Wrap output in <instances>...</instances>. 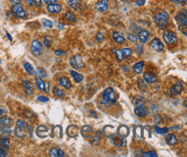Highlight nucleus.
<instances>
[{"label": "nucleus", "instance_id": "42", "mask_svg": "<svg viewBox=\"0 0 187 157\" xmlns=\"http://www.w3.org/2000/svg\"><path fill=\"white\" fill-rule=\"evenodd\" d=\"M42 22H43V26L46 28H53V22L49 20H47V19H42Z\"/></svg>", "mask_w": 187, "mask_h": 157}, {"label": "nucleus", "instance_id": "49", "mask_svg": "<svg viewBox=\"0 0 187 157\" xmlns=\"http://www.w3.org/2000/svg\"><path fill=\"white\" fill-rule=\"evenodd\" d=\"M55 54H56L57 56L65 55V54H66V51H63V50H56L55 51Z\"/></svg>", "mask_w": 187, "mask_h": 157}, {"label": "nucleus", "instance_id": "7", "mask_svg": "<svg viewBox=\"0 0 187 157\" xmlns=\"http://www.w3.org/2000/svg\"><path fill=\"white\" fill-rule=\"evenodd\" d=\"M41 52H42V46L41 42L37 40H33L31 44V52L33 53V55H35V57L40 56L41 54Z\"/></svg>", "mask_w": 187, "mask_h": 157}, {"label": "nucleus", "instance_id": "32", "mask_svg": "<svg viewBox=\"0 0 187 157\" xmlns=\"http://www.w3.org/2000/svg\"><path fill=\"white\" fill-rule=\"evenodd\" d=\"M53 91H54V94L59 96V97H65L66 96V93H65L64 91H62L61 89H60L57 87H54Z\"/></svg>", "mask_w": 187, "mask_h": 157}, {"label": "nucleus", "instance_id": "39", "mask_svg": "<svg viewBox=\"0 0 187 157\" xmlns=\"http://www.w3.org/2000/svg\"><path fill=\"white\" fill-rule=\"evenodd\" d=\"M15 134H16V136L18 137V138H24V137H25V132L21 131V130H19V129L17 128V127H16V129H15Z\"/></svg>", "mask_w": 187, "mask_h": 157}, {"label": "nucleus", "instance_id": "17", "mask_svg": "<svg viewBox=\"0 0 187 157\" xmlns=\"http://www.w3.org/2000/svg\"><path fill=\"white\" fill-rule=\"evenodd\" d=\"M49 155L53 157H64L65 153L59 148H53L49 151Z\"/></svg>", "mask_w": 187, "mask_h": 157}, {"label": "nucleus", "instance_id": "3", "mask_svg": "<svg viewBox=\"0 0 187 157\" xmlns=\"http://www.w3.org/2000/svg\"><path fill=\"white\" fill-rule=\"evenodd\" d=\"M136 107L135 108V113L136 116L140 117V118H145L148 115V109L145 107V105L142 103L141 100L136 101Z\"/></svg>", "mask_w": 187, "mask_h": 157}, {"label": "nucleus", "instance_id": "56", "mask_svg": "<svg viewBox=\"0 0 187 157\" xmlns=\"http://www.w3.org/2000/svg\"><path fill=\"white\" fill-rule=\"evenodd\" d=\"M11 3L13 4H21V0H10Z\"/></svg>", "mask_w": 187, "mask_h": 157}, {"label": "nucleus", "instance_id": "35", "mask_svg": "<svg viewBox=\"0 0 187 157\" xmlns=\"http://www.w3.org/2000/svg\"><path fill=\"white\" fill-rule=\"evenodd\" d=\"M66 18L67 19L68 21H70V22H76V21H77L75 16L72 13L69 12V11H67V12L66 13Z\"/></svg>", "mask_w": 187, "mask_h": 157}, {"label": "nucleus", "instance_id": "60", "mask_svg": "<svg viewBox=\"0 0 187 157\" xmlns=\"http://www.w3.org/2000/svg\"><path fill=\"white\" fill-rule=\"evenodd\" d=\"M184 106H185V107H186V101H185V102H184Z\"/></svg>", "mask_w": 187, "mask_h": 157}, {"label": "nucleus", "instance_id": "22", "mask_svg": "<svg viewBox=\"0 0 187 157\" xmlns=\"http://www.w3.org/2000/svg\"><path fill=\"white\" fill-rule=\"evenodd\" d=\"M166 141H167V144L173 146V145L176 144L178 140H177V138H176L175 135H173V134H168L167 136L166 137Z\"/></svg>", "mask_w": 187, "mask_h": 157}, {"label": "nucleus", "instance_id": "15", "mask_svg": "<svg viewBox=\"0 0 187 157\" xmlns=\"http://www.w3.org/2000/svg\"><path fill=\"white\" fill-rule=\"evenodd\" d=\"M149 32L147 30H141L139 34H138V40L142 42L145 43L149 40Z\"/></svg>", "mask_w": 187, "mask_h": 157}, {"label": "nucleus", "instance_id": "50", "mask_svg": "<svg viewBox=\"0 0 187 157\" xmlns=\"http://www.w3.org/2000/svg\"><path fill=\"white\" fill-rule=\"evenodd\" d=\"M34 5L36 7H41V0H34Z\"/></svg>", "mask_w": 187, "mask_h": 157}, {"label": "nucleus", "instance_id": "10", "mask_svg": "<svg viewBox=\"0 0 187 157\" xmlns=\"http://www.w3.org/2000/svg\"><path fill=\"white\" fill-rule=\"evenodd\" d=\"M150 45L153 47V49L157 51V52H161V51L164 50V45L158 38L153 39L152 41L150 42Z\"/></svg>", "mask_w": 187, "mask_h": 157}, {"label": "nucleus", "instance_id": "20", "mask_svg": "<svg viewBox=\"0 0 187 157\" xmlns=\"http://www.w3.org/2000/svg\"><path fill=\"white\" fill-rule=\"evenodd\" d=\"M68 5L73 10H78L81 6V1L80 0H67Z\"/></svg>", "mask_w": 187, "mask_h": 157}, {"label": "nucleus", "instance_id": "9", "mask_svg": "<svg viewBox=\"0 0 187 157\" xmlns=\"http://www.w3.org/2000/svg\"><path fill=\"white\" fill-rule=\"evenodd\" d=\"M95 8L99 12H105L109 8V1L108 0H100L96 4Z\"/></svg>", "mask_w": 187, "mask_h": 157}, {"label": "nucleus", "instance_id": "61", "mask_svg": "<svg viewBox=\"0 0 187 157\" xmlns=\"http://www.w3.org/2000/svg\"><path fill=\"white\" fill-rule=\"evenodd\" d=\"M2 114H3V111H2V110L0 109V115H2Z\"/></svg>", "mask_w": 187, "mask_h": 157}, {"label": "nucleus", "instance_id": "37", "mask_svg": "<svg viewBox=\"0 0 187 157\" xmlns=\"http://www.w3.org/2000/svg\"><path fill=\"white\" fill-rule=\"evenodd\" d=\"M122 51H123V56H124V58H129V57H131V55H132V50L130 48H124Z\"/></svg>", "mask_w": 187, "mask_h": 157}, {"label": "nucleus", "instance_id": "40", "mask_svg": "<svg viewBox=\"0 0 187 157\" xmlns=\"http://www.w3.org/2000/svg\"><path fill=\"white\" fill-rule=\"evenodd\" d=\"M138 85H139V88H141L142 90H145L147 86H146V83L144 82V80L142 78H139L138 79Z\"/></svg>", "mask_w": 187, "mask_h": 157}, {"label": "nucleus", "instance_id": "33", "mask_svg": "<svg viewBox=\"0 0 187 157\" xmlns=\"http://www.w3.org/2000/svg\"><path fill=\"white\" fill-rule=\"evenodd\" d=\"M36 132H37L38 136L41 137V134H45V133L48 132V128L44 126H39L38 128H37V130H36Z\"/></svg>", "mask_w": 187, "mask_h": 157}, {"label": "nucleus", "instance_id": "52", "mask_svg": "<svg viewBox=\"0 0 187 157\" xmlns=\"http://www.w3.org/2000/svg\"><path fill=\"white\" fill-rule=\"evenodd\" d=\"M186 26L187 25H179V30L184 32V34L186 35Z\"/></svg>", "mask_w": 187, "mask_h": 157}, {"label": "nucleus", "instance_id": "41", "mask_svg": "<svg viewBox=\"0 0 187 157\" xmlns=\"http://www.w3.org/2000/svg\"><path fill=\"white\" fill-rule=\"evenodd\" d=\"M53 43V39L50 36H46L45 39H44V44H45L46 46L49 47Z\"/></svg>", "mask_w": 187, "mask_h": 157}, {"label": "nucleus", "instance_id": "36", "mask_svg": "<svg viewBox=\"0 0 187 157\" xmlns=\"http://www.w3.org/2000/svg\"><path fill=\"white\" fill-rule=\"evenodd\" d=\"M36 74L38 75V76L40 78H46V77H47V74H46L45 70L42 69V68H38Z\"/></svg>", "mask_w": 187, "mask_h": 157}, {"label": "nucleus", "instance_id": "46", "mask_svg": "<svg viewBox=\"0 0 187 157\" xmlns=\"http://www.w3.org/2000/svg\"><path fill=\"white\" fill-rule=\"evenodd\" d=\"M161 117L159 114H156L155 116V124H161Z\"/></svg>", "mask_w": 187, "mask_h": 157}, {"label": "nucleus", "instance_id": "51", "mask_svg": "<svg viewBox=\"0 0 187 157\" xmlns=\"http://www.w3.org/2000/svg\"><path fill=\"white\" fill-rule=\"evenodd\" d=\"M43 2L48 5V4H56L57 0H43Z\"/></svg>", "mask_w": 187, "mask_h": 157}, {"label": "nucleus", "instance_id": "23", "mask_svg": "<svg viewBox=\"0 0 187 157\" xmlns=\"http://www.w3.org/2000/svg\"><path fill=\"white\" fill-rule=\"evenodd\" d=\"M0 148L8 150L10 148V140L7 138H4L0 139Z\"/></svg>", "mask_w": 187, "mask_h": 157}, {"label": "nucleus", "instance_id": "34", "mask_svg": "<svg viewBox=\"0 0 187 157\" xmlns=\"http://www.w3.org/2000/svg\"><path fill=\"white\" fill-rule=\"evenodd\" d=\"M155 132L159 135H165L167 134L169 130L167 128H161V127H155Z\"/></svg>", "mask_w": 187, "mask_h": 157}, {"label": "nucleus", "instance_id": "29", "mask_svg": "<svg viewBox=\"0 0 187 157\" xmlns=\"http://www.w3.org/2000/svg\"><path fill=\"white\" fill-rule=\"evenodd\" d=\"M24 68H25L26 71H27L29 74H30V75H35V70H34L33 66L29 63H25V64H24Z\"/></svg>", "mask_w": 187, "mask_h": 157}, {"label": "nucleus", "instance_id": "54", "mask_svg": "<svg viewBox=\"0 0 187 157\" xmlns=\"http://www.w3.org/2000/svg\"><path fill=\"white\" fill-rule=\"evenodd\" d=\"M24 1L29 6H33L34 5V0H24Z\"/></svg>", "mask_w": 187, "mask_h": 157}, {"label": "nucleus", "instance_id": "25", "mask_svg": "<svg viewBox=\"0 0 187 157\" xmlns=\"http://www.w3.org/2000/svg\"><path fill=\"white\" fill-rule=\"evenodd\" d=\"M71 75L72 76L73 79H74L77 82H81L83 80H84V76L82 75V74L78 73V72L74 71V70H72Z\"/></svg>", "mask_w": 187, "mask_h": 157}, {"label": "nucleus", "instance_id": "16", "mask_svg": "<svg viewBox=\"0 0 187 157\" xmlns=\"http://www.w3.org/2000/svg\"><path fill=\"white\" fill-rule=\"evenodd\" d=\"M113 39H114V40L116 41V43H118V44H123L125 42V40H126L125 37L123 36L121 33L116 31L113 33Z\"/></svg>", "mask_w": 187, "mask_h": 157}, {"label": "nucleus", "instance_id": "27", "mask_svg": "<svg viewBox=\"0 0 187 157\" xmlns=\"http://www.w3.org/2000/svg\"><path fill=\"white\" fill-rule=\"evenodd\" d=\"M35 83H36L37 87H38V88L41 91H46V84L40 77H36L35 78Z\"/></svg>", "mask_w": 187, "mask_h": 157}, {"label": "nucleus", "instance_id": "59", "mask_svg": "<svg viewBox=\"0 0 187 157\" xmlns=\"http://www.w3.org/2000/svg\"><path fill=\"white\" fill-rule=\"evenodd\" d=\"M59 28H63V25H62V23H60V25H59Z\"/></svg>", "mask_w": 187, "mask_h": 157}, {"label": "nucleus", "instance_id": "57", "mask_svg": "<svg viewBox=\"0 0 187 157\" xmlns=\"http://www.w3.org/2000/svg\"><path fill=\"white\" fill-rule=\"evenodd\" d=\"M174 4H180V0H172Z\"/></svg>", "mask_w": 187, "mask_h": 157}, {"label": "nucleus", "instance_id": "12", "mask_svg": "<svg viewBox=\"0 0 187 157\" xmlns=\"http://www.w3.org/2000/svg\"><path fill=\"white\" fill-rule=\"evenodd\" d=\"M157 78L158 76L156 74L153 73V72H150V71H148L146 73H144V76H143V79L146 82H149V83H154L157 81Z\"/></svg>", "mask_w": 187, "mask_h": 157}, {"label": "nucleus", "instance_id": "11", "mask_svg": "<svg viewBox=\"0 0 187 157\" xmlns=\"http://www.w3.org/2000/svg\"><path fill=\"white\" fill-rule=\"evenodd\" d=\"M183 91V84L181 82H177L174 85L170 88V94L171 95H178Z\"/></svg>", "mask_w": 187, "mask_h": 157}, {"label": "nucleus", "instance_id": "13", "mask_svg": "<svg viewBox=\"0 0 187 157\" xmlns=\"http://www.w3.org/2000/svg\"><path fill=\"white\" fill-rule=\"evenodd\" d=\"M23 85L26 94L32 95L33 93H34V90H35V86L33 85L32 82H29V81H27V80H24L23 82Z\"/></svg>", "mask_w": 187, "mask_h": 157}, {"label": "nucleus", "instance_id": "62", "mask_svg": "<svg viewBox=\"0 0 187 157\" xmlns=\"http://www.w3.org/2000/svg\"><path fill=\"white\" fill-rule=\"evenodd\" d=\"M0 64H1V60H0Z\"/></svg>", "mask_w": 187, "mask_h": 157}, {"label": "nucleus", "instance_id": "28", "mask_svg": "<svg viewBox=\"0 0 187 157\" xmlns=\"http://www.w3.org/2000/svg\"><path fill=\"white\" fill-rule=\"evenodd\" d=\"M113 52L115 53V55L116 56V58H118V60H123L124 59V56L123 54V51L120 50V49H116V48H114L113 49Z\"/></svg>", "mask_w": 187, "mask_h": 157}, {"label": "nucleus", "instance_id": "26", "mask_svg": "<svg viewBox=\"0 0 187 157\" xmlns=\"http://www.w3.org/2000/svg\"><path fill=\"white\" fill-rule=\"evenodd\" d=\"M17 128H18V129L21 130V131L25 132V131H27V130L29 129V125L26 123L25 121L19 120V121H17Z\"/></svg>", "mask_w": 187, "mask_h": 157}, {"label": "nucleus", "instance_id": "21", "mask_svg": "<svg viewBox=\"0 0 187 157\" xmlns=\"http://www.w3.org/2000/svg\"><path fill=\"white\" fill-rule=\"evenodd\" d=\"M92 132H93V130L90 126H84L81 129V134L84 137H89Z\"/></svg>", "mask_w": 187, "mask_h": 157}, {"label": "nucleus", "instance_id": "5", "mask_svg": "<svg viewBox=\"0 0 187 157\" xmlns=\"http://www.w3.org/2000/svg\"><path fill=\"white\" fill-rule=\"evenodd\" d=\"M163 39L165 42L168 45H173L177 43L178 37L172 31H165L163 34Z\"/></svg>", "mask_w": 187, "mask_h": 157}, {"label": "nucleus", "instance_id": "1", "mask_svg": "<svg viewBox=\"0 0 187 157\" xmlns=\"http://www.w3.org/2000/svg\"><path fill=\"white\" fill-rule=\"evenodd\" d=\"M116 102V96H115V91L112 88H106L103 92V100L101 101V104L109 107L110 105L114 104Z\"/></svg>", "mask_w": 187, "mask_h": 157}, {"label": "nucleus", "instance_id": "48", "mask_svg": "<svg viewBox=\"0 0 187 157\" xmlns=\"http://www.w3.org/2000/svg\"><path fill=\"white\" fill-rule=\"evenodd\" d=\"M7 156L8 155H7L6 150H4V149H2V148H0V157H5Z\"/></svg>", "mask_w": 187, "mask_h": 157}, {"label": "nucleus", "instance_id": "55", "mask_svg": "<svg viewBox=\"0 0 187 157\" xmlns=\"http://www.w3.org/2000/svg\"><path fill=\"white\" fill-rule=\"evenodd\" d=\"M137 47H138V49H137V51H138V53H139V54H142V50H143L142 46V45H138V46H137Z\"/></svg>", "mask_w": 187, "mask_h": 157}, {"label": "nucleus", "instance_id": "6", "mask_svg": "<svg viewBox=\"0 0 187 157\" xmlns=\"http://www.w3.org/2000/svg\"><path fill=\"white\" fill-rule=\"evenodd\" d=\"M11 10L12 12L20 18H24L27 16L25 10L23 9V7L22 5V4H13L11 7Z\"/></svg>", "mask_w": 187, "mask_h": 157}, {"label": "nucleus", "instance_id": "31", "mask_svg": "<svg viewBox=\"0 0 187 157\" xmlns=\"http://www.w3.org/2000/svg\"><path fill=\"white\" fill-rule=\"evenodd\" d=\"M0 131L2 132V135L4 136V138L5 137H6V138L9 137L11 135V130L10 128H8V127H1Z\"/></svg>", "mask_w": 187, "mask_h": 157}, {"label": "nucleus", "instance_id": "43", "mask_svg": "<svg viewBox=\"0 0 187 157\" xmlns=\"http://www.w3.org/2000/svg\"><path fill=\"white\" fill-rule=\"evenodd\" d=\"M96 40H97V41H98V42H102L103 40H104V34H103V33H102V32L97 33V35H96Z\"/></svg>", "mask_w": 187, "mask_h": 157}, {"label": "nucleus", "instance_id": "18", "mask_svg": "<svg viewBox=\"0 0 187 157\" xmlns=\"http://www.w3.org/2000/svg\"><path fill=\"white\" fill-rule=\"evenodd\" d=\"M118 135L120 136V138H125L128 135H129V128L127 127V126H120L119 128H118Z\"/></svg>", "mask_w": 187, "mask_h": 157}, {"label": "nucleus", "instance_id": "44", "mask_svg": "<svg viewBox=\"0 0 187 157\" xmlns=\"http://www.w3.org/2000/svg\"><path fill=\"white\" fill-rule=\"evenodd\" d=\"M92 141H93V144L94 145H98L100 144V141H101V138H100V137H99V135H98V133L96 134V136L93 138L92 139Z\"/></svg>", "mask_w": 187, "mask_h": 157}, {"label": "nucleus", "instance_id": "4", "mask_svg": "<svg viewBox=\"0 0 187 157\" xmlns=\"http://www.w3.org/2000/svg\"><path fill=\"white\" fill-rule=\"evenodd\" d=\"M70 64L72 68L74 69H83L84 67V64L83 62V59L80 55H73L70 58Z\"/></svg>", "mask_w": 187, "mask_h": 157}, {"label": "nucleus", "instance_id": "8", "mask_svg": "<svg viewBox=\"0 0 187 157\" xmlns=\"http://www.w3.org/2000/svg\"><path fill=\"white\" fill-rule=\"evenodd\" d=\"M176 21L180 25H187V18H186V10H181V11L176 16Z\"/></svg>", "mask_w": 187, "mask_h": 157}, {"label": "nucleus", "instance_id": "38", "mask_svg": "<svg viewBox=\"0 0 187 157\" xmlns=\"http://www.w3.org/2000/svg\"><path fill=\"white\" fill-rule=\"evenodd\" d=\"M142 156L144 157H156L158 156V155L156 154L155 151H150V152H143L142 154Z\"/></svg>", "mask_w": 187, "mask_h": 157}, {"label": "nucleus", "instance_id": "2", "mask_svg": "<svg viewBox=\"0 0 187 157\" xmlns=\"http://www.w3.org/2000/svg\"><path fill=\"white\" fill-rule=\"evenodd\" d=\"M155 22H156V24L158 25V27L161 29L166 28L169 24V15L167 12L166 11H162V12L158 13L155 16Z\"/></svg>", "mask_w": 187, "mask_h": 157}, {"label": "nucleus", "instance_id": "47", "mask_svg": "<svg viewBox=\"0 0 187 157\" xmlns=\"http://www.w3.org/2000/svg\"><path fill=\"white\" fill-rule=\"evenodd\" d=\"M128 38H129V40H131L133 42H136V40H137V38L136 37V35L135 34H129Z\"/></svg>", "mask_w": 187, "mask_h": 157}, {"label": "nucleus", "instance_id": "24", "mask_svg": "<svg viewBox=\"0 0 187 157\" xmlns=\"http://www.w3.org/2000/svg\"><path fill=\"white\" fill-rule=\"evenodd\" d=\"M144 65H145V62H144V61H140V62L136 63V64L134 65V70H135V72H136L137 74L142 73Z\"/></svg>", "mask_w": 187, "mask_h": 157}, {"label": "nucleus", "instance_id": "30", "mask_svg": "<svg viewBox=\"0 0 187 157\" xmlns=\"http://www.w3.org/2000/svg\"><path fill=\"white\" fill-rule=\"evenodd\" d=\"M11 122V119L9 118V117H2V118H0V125L3 126H7Z\"/></svg>", "mask_w": 187, "mask_h": 157}, {"label": "nucleus", "instance_id": "58", "mask_svg": "<svg viewBox=\"0 0 187 157\" xmlns=\"http://www.w3.org/2000/svg\"><path fill=\"white\" fill-rule=\"evenodd\" d=\"M7 36H8V37H9V40H11H11H12V38H11V35H10V34H8V33H7Z\"/></svg>", "mask_w": 187, "mask_h": 157}, {"label": "nucleus", "instance_id": "53", "mask_svg": "<svg viewBox=\"0 0 187 157\" xmlns=\"http://www.w3.org/2000/svg\"><path fill=\"white\" fill-rule=\"evenodd\" d=\"M145 3H146V0H137V1H136V4H137L138 6H142V5H144Z\"/></svg>", "mask_w": 187, "mask_h": 157}, {"label": "nucleus", "instance_id": "14", "mask_svg": "<svg viewBox=\"0 0 187 157\" xmlns=\"http://www.w3.org/2000/svg\"><path fill=\"white\" fill-rule=\"evenodd\" d=\"M47 10L48 11L53 14H55V13H59L62 10V7L60 5H59L57 4H48L47 7Z\"/></svg>", "mask_w": 187, "mask_h": 157}, {"label": "nucleus", "instance_id": "19", "mask_svg": "<svg viewBox=\"0 0 187 157\" xmlns=\"http://www.w3.org/2000/svg\"><path fill=\"white\" fill-rule=\"evenodd\" d=\"M60 84L66 89H69L72 87V83L67 77H61L60 79Z\"/></svg>", "mask_w": 187, "mask_h": 157}, {"label": "nucleus", "instance_id": "45", "mask_svg": "<svg viewBox=\"0 0 187 157\" xmlns=\"http://www.w3.org/2000/svg\"><path fill=\"white\" fill-rule=\"evenodd\" d=\"M37 100L39 101H41V102H48L49 101V99L48 97H45V96H42V95H39L37 97Z\"/></svg>", "mask_w": 187, "mask_h": 157}]
</instances>
